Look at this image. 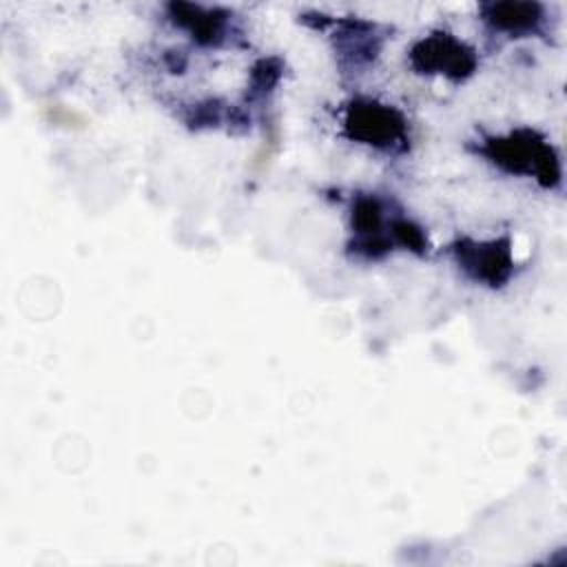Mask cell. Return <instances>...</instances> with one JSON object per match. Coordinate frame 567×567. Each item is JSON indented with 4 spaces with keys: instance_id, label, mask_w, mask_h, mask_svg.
I'll list each match as a JSON object with an SVG mask.
<instances>
[{
    "instance_id": "6da1fadb",
    "label": "cell",
    "mask_w": 567,
    "mask_h": 567,
    "mask_svg": "<svg viewBox=\"0 0 567 567\" xmlns=\"http://www.w3.org/2000/svg\"><path fill=\"white\" fill-rule=\"evenodd\" d=\"M487 155L509 173H534L545 186L560 179V162L554 148L532 131H514L487 142Z\"/></svg>"
},
{
    "instance_id": "7a4b0ae2",
    "label": "cell",
    "mask_w": 567,
    "mask_h": 567,
    "mask_svg": "<svg viewBox=\"0 0 567 567\" xmlns=\"http://www.w3.org/2000/svg\"><path fill=\"white\" fill-rule=\"evenodd\" d=\"M346 128L352 140L379 148H392L405 140L403 117L394 109L377 102H354L348 111Z\"/></svg>"
},
{
    "instance_id": "3957f363",
    "label": "cell",
    "mask_w": 567,
    "mask_h": 567,
    "mask_svg": "<svg viewBox=\"0 0 567 567\" xmlns=\"http://www.w3.org/2000/svg\"><path fill=\"white\" fill-rule=\"evenodd\" d=\"M412 64L421 73H443L450 78H463L472 73L476 58L474 51L450 33H436L421 40L412 49Z\"/></svg>"
},
{
    "instance_id": "277c9868",
    "label": "cell",
    "mask_w": 567,
    "mask_h": 567,
    "mask_svg": "<svg viewBox=\"0 0 567 567\" xmlns=\"http://www.w3.org/2000/svg\"><path fill=\"white\" fill-rule=\"evenodd\" d=\"M456 252H458V261L474 279L496 286L509 277L512 255L505 241L461 244Z\"/></svg>"
},
{
    "instance_id": "5b68a950",
    "label": "cell",
    "mask_w": 567,
    "mask_h": 567,
    "mask_svg": "<svg viewBox=\"0 0 567 567\" xmlns=\"http://www.w3.org/2000/svg\"><path fill=\"white\" fill-rule=\"evenodd\" d=\"M485 20L509 33L518 31H534L538 22L543 20V7L540 4H523V2H501V4H489Z\"/></svg>"
}]
</instances>
